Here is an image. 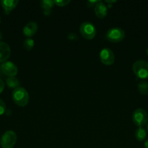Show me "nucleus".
Wrapping results in <instances>:
<instances>
[{
	"mask_svg": "<svg viewBox=\"0 0 148 148\" xmlns=\"http://www.w3.org/2000/svg\"><path fill=\"white\" fill-rule=\"evenodd\" d=\"M0 71H1V70H0Z\"/></svg>",
	"mask_w": 148,
	"mask_h": 148,
	"instance_id": "bb28decb",
	"label": "nucleus"
},
{
	"mask_svg": "<svg viewBox=\"0 0 148 148\" xmlns=\"http://www.w3.org/2000/svg\"><path fill=\"white\" fill-rule=\"evenodd\" d=\"M70 2H71L70 0H55V1H54L55 4H57L59 7H65Z\"/></svg>",
	"mask_w": 148,
	"mask_h": 148,
	"instance_id": "a211bd4d",
	"label": "nucleus"
},
{
	"mask_svg": "<svg viewBox=\"0 0 148 148\" xmlns=\"http://www.w3.org/2000/svg\"><path fill=\"white\" fill-rule=\"evenodd\" d=\"M2 39V33H1V32L0 31V40Z\"/></svg>",
	"mask_w": 148,
	"mask_h": 148,
	"instance_id": "5701e85b",
	"label": "nucleus"
},
{
	"mask_svg": "<svg viewBox=\"0 0 148 148\" xmlns=\"http://www.w3.org/2000/svg\"><path fill=\"white\" fill-rule=\"evenodd\" d=\"M6 84L7 86L11 89H16V88L20 87V81L17 78L15 77H8L6 79Z\"/></svg>",
	"mask_w": 148,
	"mask_h": 148,
	"instance_id": "4468645a",
	"label": "nucleus"
},
{
	"mask_svg": "<svg viewBox=\"0 0 148 148\" xmlns=\"http://www.w3.org/2000/svg\"><path fill=\"white\" fill-rule=\"evenodd\" d=\"M38 30V25L36 22H29L23 27V33L26 37L30 38L36 33Z\"/></svg>",
	"mask_w": 148,
	"mask_h": 148,
	"instance_id": "9d476101",
	"label": "nucleus"
},
{
	"mask_svg": "<svg viewBox=\"0 0 148 148\" xmlns=\"http://www.w3.org/2000/svg\"><path fill=\"white\" fill-rule=\"evenodd\" d=\"M145 148H148V138L147 139V140L145 143Z\"/></svg>",
	"mask_w": 148,
	"mask_h": 148,
	"instance_id": "4be33fe9",
	"label": "nucleus"
},
{
	"mask_svg": "<svg viewBox=\"0 0 148 148\" xmlns=\"http://www.w3.org/2000/svg\"><path fill=\"white\" fill-rule=\"evenodd\" d=\"M147 131L148 132V124H147Z\"/></svg>",
	"mask_w": 148,
	"mask_h": 148,
	"instance_id": "393cba45",
	"label": "nucleus"
},
{
	"mask_svg": "<svg viewBox=\"0 0 148 148\" xmlns=\"http://www.w3.org/2000/svg\"><path fill=\"white\" fill-rule=\"evenodd\" d=\"M0 23H1V17H0Z\"/></svg>",
	"mask_w": 148,
	"mask_h": 148,
	"instance_id": "a878e982",
	"label": "nucleus"
},
{
	"mask_svg": "<svg viewBox=\"0 0 148 148\" xmlns=\"http://www.w3.org/2000/svg\"><path fill=\"white\" fill-rule=\"evenodd\" d=\"M100 58L102 63L110 66L115 62V54L113 51L107 48L102 49L100 53Z\"/></svg>",
	"mask_w": 148,
	"mask_h": 148,
	"instance_id": "6e6552de",
	"label": "nucleus"
},
{
	"mask_svg": "<svg viewBox=\"0 0 148 148\" xmlns=\"http://www.w3.org/2000/svg\"><path fill=\"white\" fill-rule=\"evenodd\" d=\"M0 70L6 76L11 77H15L17 74V67L13 62L6 61L1 63L0 66Z\"/></svg>",
	"mask_w": 148,
	"mask_h": 148,
	"instance_id": "0eeeda50",
	"label": "nucleus"
},
{
	"mask_svg": "<svg viewBox=\"0 0 148 148\" xmlns=\"http://www.w3.org/2000/svg\"><path fill=\"white\" fill-rule=\"evenodd\" d=\"M138 90L142 95L148 94V82L145 80H141L138 83Z\"/></svg>",
	"mask_w": 148,
	"mask_h": 148,
	"instance_id": "dca6fc26",
	"label": "nucleus"
},
{
	"mask_svg": "<svg viewBox=\"0 0 148 148\" xmlns=\"http://www.w3.org/2000/svg\"><path fill=\"white\" fill-rule=\"evenodd\" d=\"M34 46V41H33V39L31 38H26V40H24L23 42V47L27 51H30L33 48Z\"/></svg>",
	"mask_w": 148,
	"mask_h": 148,
	"instance_id": "f3484780",
	"label": "nucleus"
},
{
	"mask_svg": "<svg viewBox=\"0 0 148 148\" xmlns=\"http://www.w3.org/2000/svg\"><path fill=\"white\" fill-rule=\"evenodd\" d=\"M79 30L81 36L87 40H91L94 38L97 33L95 26L89 22H84L81 23Z\"/></svg>",
	"mask_w": 148,
	"mask_h": 148,
	"instance_id": "39448f33",
	"label": "nucleus"
},
{
	"mask_svg": "<svg viewBox=\"0 0 148 148\" xmlns=\"http://www.w3.org/2000/svg\"><path fill=\"white\" fill-rule=\"evenodd\" d=\"M94 12L99 18H104L107 14V5H105L102 1H100L94 6Z\"/></svg>",
	"mask_w": 148,
	"mask_h": 148,
	"instance_id": "f8f14e48",
	"label": "nucleus"
},
{
	"mask_svg": "<svg viewBox=\"0 0 148 148\" xmlns=\"http://www.w3.org/2000/svg\"><path fill=\"white\" fill-rule=\"evenodd\" d=\"M132 70L137 77L140 79L148 78V62L145 60H137L133 64Z\"/></svg>",
	"mask_w": 148,
	"mask_h": 148,
	"instance_id": "f03ea898",
	"label": "nucleus"
},
{
	"mask_svg": "<svg viewBox=\"0 0 148 148\" xmlns=\"http://www.w3.org/2000/svg\"><path fill=\"white\" fill-rule=\"evenodd\" d=\"M125 38V32L120 27H113L107 30L106 38L112 43H118Z\"/></svg>",
	"mask_w": 148,
	"mask_h": 148,
	"instance_id": "423d86ee",
	"label": "nucleus"
},
{
	"mask_svg": "<svg viewBox=\"0 0 148 148\" xmlns=\"http://www.w3.org/2000/svg\"><path fill=\"white\" fill-rule=\"evenodd\" d=\"M147 56H148V47H147Z\"/></svg>",
	"mask_w": 148,
	"mask_h": 148,
	"instance_id": "b1692460",
	"label": "nucleus"
},
{
	"mask_svg": "<svg viewBox=\"0 0 148 148\" xmlns=\"http://www.w3.org/2000/svg\"><path fill=\"white\" fill-rule=\"evenodd\" d=\"M6 110H7V107H6L5 103L0 98V116L3 115L5 113Z\"/></svg>",
	"mask_w": 148,
	"mask_h": 148,
	"instance_id": "6ab92c4d",
	"label": "nucleus"
},
{
	"mask_svg": "<svg viewBox=\"0 0 148 148\" xmlns=\"http://www.w3.org/2000/svg\"><path fill=\"white\" fill-rule=\"evenodd\" d=\"M132 120L136 127H142L146 125L148 121V114L142 108H137L132 114Z\"/></svg>",
	"mask_w": 148,
	"mask_h": 148,
	"instance_id": "20e7f679",
	"label": "nucleus"
},
{
	"mask_svg": "<svg viewBox=\"0 0 148 148\" xmlns=\"http://www.w3.org/2000/svg\"><path fill=\"white\" fill-rule=\"evenodd\" d=\"M17 142V135L12 130H8L2 134L0 140V145L2 148H13Z\"/></svg>",
	"mask_w": 148,
	"mask_h": 148,
	"instance_id": "7ed1b4c3",
	"label": "nucleus"
},
{
	"mask_svg": "<svg viewBox=\"0 0 148 148\" xmlns=\"http://www.w3.org/2000/svg\"><path fill=\"white\" fill-rule=\"evenodd\" d=\"M41 7L44 10V13L45 15H49L51 13V9L53 7L54 1H51V0H43L40 2Z\"/></svg>",
	"mask_w": 148,
	"mask_h": 148,
	"instance_id": "ddd939ff",
	"label": "nucleus"
},
{
	"mask_svg": "<svg viewBox=\"0 0 148 148\" xmlns=\"http://www.w3.org/2000/svg\"><path fill=\"white\" fill-rule=\"evenodd\" d=\"M147 137V132L143 127H138L135 131V137L139 142L144 141Z\"/></svg>",
	"mask_w": 148,
	"mask_h": 148,
	"instance_id": "2eb2a0df",
	"label": "nucleus"
},
{
	"mask_svg": "<svg viewBox=\"0 0 148 148\" xmlns=\"http://www.w3.org/2000/svg\"><path fill=\"white\" fill-rule=\"evenodd\" d=\"M99 1H89L87 2V5H88V7H93V6H95Z\"/></svg>",
	"mask_w": 148,
	"mask_h": 148,
	"instance_id": "aec40b11",
	"label": "nucleus"
},
{
	"mask_svg": "<svg viewBox=\"0 0 148 148\" xmlns=\"http://www.w3.org/2000/svg\"><path fill=\"white\" fill-rule=\"evenodd\" d=\"M11 54V49L7 43L0 41V63L6 62Z\"/></svg>",
	"mask_w": 148,
	"mask_h": 148,
	"instance_id": "1a4fd4ad",
	"label": "nucleus"
},
{
	"mask_svg": "<svg viewBox=\"0 0 148 148\" xmlns=\"http://www.w3.org/2000/svg\"><path fill=\"white\" fill-rule=\"evenodd\" d=\"M18 0H2L1 1V7L4 9L6 14H10V12L14 10L18 4Z\"/></svg>",
	"mask_w": 148,
	"mask_h": 148,
	"instance_id": "9b49d317",
	"label": "nucleus"
},
{
	"mask_svg": "<svg viewBox=\"0 0 148 148\" xmlns=\"http://www.w3.org/2000/svg\"><path fill=\"white\" fill-rule=\"evenodd\" d=\"M4 89V83L2 81V79L0 78V93H1V92H3Z\"/></svg>",
	"mask_w": 148,
	"mask_h": 148,
	"instance_id": "412c9836",
	"label": "nucleus"
},
{
	"mask_svg": "<svg viewBox=\"0 0 148 148\" xmlns=\"http://www.w3.org/2000/svg\"><path fill=\"white\" fill-rule=\"evenodd\" d=\"M12 98L16 105L24 107L28 105L29 102V95L26 89L23 87H19L13 90Z\"/></svg>",
	"mask_w": 148,
	"mask_h": 148,
	"instance_id": "f257e3e1",
	"label": "nucleus"
}]
</instances>
